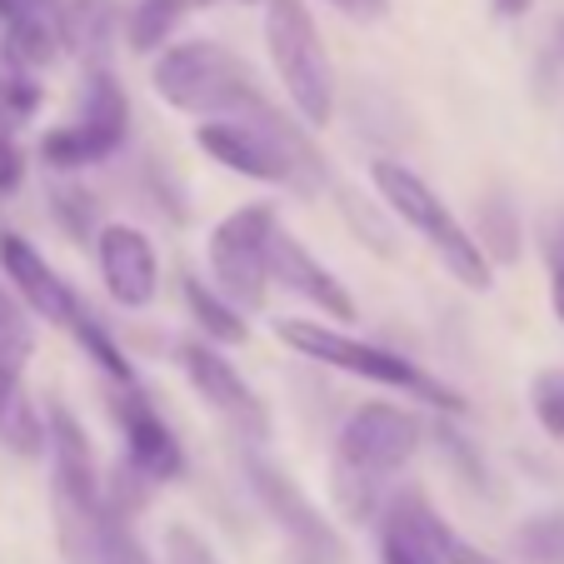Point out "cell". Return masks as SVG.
Listing matches in <instances>:
<instances>
[{
  "mask_svg": "<svg viewBox=\"0 0 564 564\" xmlns=\"http://www.w3.org/2000/svg\"><path fill=\"white\" fill-rule=\"evenodd\" d=\"M41 100H45L41 80L31 70H11L6 65V75H0V120H31L41 110Z\"/></svg>",
  "mask_w": 564,
  "mask_h": 564,
  "instance_id": "27",
  "label": "cell"
},
{
  "mask_svg": "<svg viewBox=\"0 0 564 564\" xmlns=\"http://www.w3.org/2000/svg\"><path fill=\"white\" fill-rule=\"evenodd\" d=\"M130 135V100L110 65L86 70V110L70 126H55L41 140V160L51 171H86V165H106Z\"/></svg>",
  "mask_w": 564,
  "mask_h": 564,
  "instance_id": "7",
  "label": "cell"
},
{
  "mask_svg": "<svg viewBox=\"0 0 564 564\" xmlns=\"http://www.w3.org/2000/svg\"><path fill=\"white\" fill-rule=\"evenodd\" d=\"M280 230L270 205H240L210 230V280L240 315L260 310L270 295V235Z\"/></svg>",
  "mask_w": 564,
  "mask_h": 564,
  "instance_id": "6",
  "label": "cell"
},
{
  "mask_svg": "<svg viewBox=\"0 0 564 564\" xmlns=\"http://www.w3.org/2000/svg\"><path fill=\"white\" fill-rule=\"evenodd\" d=\"M21 375H6V370H0V425H6V415H11V410H15V400H21Z\"/></svg>",
  "mask_w": 564,
  "mask_h": 564,
  "instance_id": "35",
  "label": "cell"
},
{
  "mask_svg": "<svg viewBox=\"0 0 564 564\" xmlns=\"http://www.w3.org/2000/svg\"><path fill=\"white\" fill-rule=\"evenodd\" d=\"M181 290H185V310H191V319L200 325V340H210V345H246L250 340L246 315H240L225 295H215V285H205L200 275H185Z\"/></svg>",
  "mask_w": 564,
  "mask_h": 564,
  "instance_id": "17",
  "label": "cell"
},
{
  "mask_svg": "<svg viewBox=\"0 0 564 564\" xmlns=\"http://www.w3.org/2000/svg\"><path fill=\"white\" fill-rule=\"evenodd\" d=\"M550 295H554V315L564 319V235L550 240Z\"/></svg>",
  "mask_w": 564,
  "mask_h": 564,
  "instance_id": "33",
  "label": "cell"
},
{
  "mask_svg": "<svg viewBox=\"0 0 564 564\" xmlns=\"http://www.w3.org/2000/svg\"><path fill=\"white\" fill-rule=\"evenodd\" d=\"M110 415L120 425V440H126V465L135 469L150 485H171V479L185 475V449L175 440V430L165 425V415L155 410L140 384H126V390L110 400Z\"/></svg>",
  "mask_w": 564,
  "mask_h": 564,
  "instance_id": "10",
  "label": "cell"
},
{
  "mask_svg": "<svg viewBox=\"0 0 564 564\" xmlns=\"http://www.w3.org/2000/svg\"><path fill=\"white\" fill-rule=\"evenodd\" d=\"M530 410L550 440H564V370H540L530 380Z\"/></svg>",
  "mask_w": 564,
  "mask_h": 564,
  "instance_id": "26",
  "label": "cell"
},
{
  "mask_svg": "<svg viewBox=\"0 0 564 564\" xmlns=\"http://www.w3.org/2000/svg\"><path fill=\"white\" fill-rule=\"evenodd\" d=\"M246 479H250V490H256L260 510H265L270 520L285 530V540L295 544L305 560L345 564V540L335 534V524L319 514V505L300 490L295 479H290V469H280L275 459H265V455H256V449H250V455H246Z\"/></svg>",
  "mask_w": 564,
  "mask_h": 564,
  "instance_id": "8",
  "label": "cell"
},
{
  "mask_svg": "<svg viewBox=\"0 0 564 564\" xmlns=\"http://www.w3.org/2000/svg\"><path fill=\"white\" fill-rule=\"evenodd\" d=\"M270 285H280L285 295L315 305L325 319H340V325H345V319H355L350 290H345L330 270L319 265V260L300 246V235H290V230L270 235Z\"/></svg>",
  "mask_w": 564,
  "mask_h": 564,
  "instance_id": "14",
  "label": "cell"
},
{
  "mask_svg": "<svg viewBox=\"0 0 564 564\" xmlns=\"http://www.w3.org/2000/svg\"><path fill=\"white\" fill-rule=\"evenodd\" d=\"M330 191H335V205H340V215H345V220H350V230L370 240V250H375V256L394 260V230H390V225H384V215L375 210L370 200H360V195H355L350 185H335V181H330Z\"/></svg>",
  "mask_w": 564,
  "mask_h": 564,
  "instance_id": "23",
  "label": "cell"
},
{
  "mask_svg": "<svg viewBox=\"0 0 564 564\" xmlns=\"http://www.w3.org/2000/svg\"><path fill=\"white\" fill-rule=\"evenodd\" d=\"M265 51L300 126H330L335 65L305 0H265Z\"/></svg>",
  "mask_w": 564,
  "mask_h": 564,
  "instance_id": "5",
  "label": "cell"
},
{
  "mask_svg": "<svg viewBox=\"0 0 564 564\" xmlns=\"http://www.w3.org/2000/svg\"><path fill=\"white\" fill-rule=\"evenodd\" d=\"M340 15H350V21L370 25V21H384V11H390V0H330Z\"/></svg>",
  "mask_w": 564,
  "mask_h": 564,
  "instance_id": "34",
  "label": "cell"
},
{
  "mask_svg": "<svg viewBox=\"0 0 564 564\" xmlns=\"http://www.w3.org/2000/svg\"><path fill=\"white\" fill-rule=\"evenodd\" d=\"M150 86L165 106L185 110L195 120H235L250 106V96H260L250 65L235 51H225L220 41H181L165 45L155 55Z\"/></svg>",
  "mask_w": 564,
  "mask_h": 564,
  "instance_id": "3",
  "label": "cell"
},
{
  "mask_svg": "<svg viewBox=\"0 0 564 564\" xmlns=\"http://www.w3.org/2000/svg\"><path fill=\"white\" fill-rule=\"evenodd\" d=\"M65 51V11L61 15H41V21H15L6 25V41H0V55L11 70H45L55 65Z\"/></svg>",
  "mask_w": 564,
  "mask_h": 564,
  "instance_id": "15",
  "label": "cell"
},
{
  "mask_svg": "<svg viewBox=\"0 0 564 564\" xmlns=\"http://www.w3.org/2000/svg\"><path fill=\"white\" fill-rule=\"evenodd\" d=\"M475 246L485 250V260H500V265H514L524 250V230H520V215H514L510 200L490 195V200H479V235Z\"/></svg>",
  "mask_w": 564,
  "mask_h": 564,
  "instance_id": "20",
  "label": "cell"
},
{
  "mask_svg": "<svg viewBox=\"0 0 564 564\" xmlns=\"http://www.w3.org/2000/svg\"><path fill=\"white\" fill-rule=\"evenodd\" d=\"M449 564H505V560H495V554H485V550H475V544L455 540V544H449Z\"/></svg>",
  "mask_w": 564,
  "mask_h": 564,
  "instance_id": "36",
  "label": "cell"
},
{
  "mask_svg": "<svg viewBox=\"0 0 564 564\" xmlns=\"http://www.w3.org/2000/svg\"><path fill=\"white\" fill-rule=\"evenodd\" d=\"M514 544H520V554L530 564H564V510L524 520Z\"/></svg>",
  "mask_w": 564,
  "mask_h": 564,
  "instance_id": "24",
  "label": "cell"
},
{
  "mask_svg": "<svg viewBox=\"0 0 564 564\" xmlns=\"http://www.w3.org/2000/svg\"><path fill=\"white\" fill-rule=\"evenodd\" d=\"M61 0H0V25L15 21H41V15H61Z\"/></svg>",
  "mask_w": 564,
  "mask_h": 564,
  "instance_id": "32",
  "label": "cell"
},
{
  "mask_svg": "<svg viewBox=\"0 0 564 564\" xmlns=\"http://www.w3.org/2000/svg\"><path fill=\"white\" fill-rule=\"evenodd\" d=\"M490 11L505 15V21H520V15L534 11V0H490Z\"/></svg>",
  "mask_w": 564,
  "mask_h": 564,
  "instance_id": "37",
  "label": "cell"
},
{
  "mask_svg": "<svg viewBox=\"0 0 564 564\" xmlns=\"http://www.w3.org/2000/svg\"><path fill=\"white\" fill-rule=\"evenodd\" d=\"M175 365H181V375L191 380V390L200 394L205 405H210L220 420H230L250 445L270 440V415H265V405H260V394L246 384V375L225 360L220 345L200 340V335L175 340Z\"/></svg>",
  "mask_w": 564,
  "mask_h": 564,
  "instance_id": "9",
  "label": "cell"
},
{
  "mask_svg": "<svg viewBox=\"0 0 564 564\" xmlns=\"http://www.w3.org/2000/svg\"><path fill=\"white\" fill-rule=\"evenodd\" d=\"M0 445L15 449V455H25V459L45 455V415L35 410L31 394H21V400H15V410L6 415V425H0Z\"/></svg>",
  "mask_w": 564,
  "mask_h": 564,
  "instance_id": "25",
  "label": "cell"
},
{
  "mask_svg": "<svg viewBox=\"0 0 564 564\" xmlns=\"http://www.w3.org/2000/svg\"><path fill=\"white\" fill-rule=\"evenodd\" d=\"M100 564H155V560L140 550V540H135V530H130V524H116V534H110L106 560H100Z\"/></svg>",
  "mask_w": 564,
  "mask_h": 564,
  "instance_id": "31",
  "label": "cell"
},
{
  "mask_svg": "<svg viewBox=\"0 0 564 564\" xmlns=\"http://www.w3.org/2000/svg\"><path fill=\"white\" fill-rule=\"evenodd\" d=\"M435 435H440V449L449 455V465L465 475L469 490H485V485H490V469H485V459L475 455V445H469V440L459 435L455 425H435Z\"/></svg>",
  "mask_w": 564,
  "mask_h": 564,
  "instance_id": "28",
  "label": "cell"
},
{
  "mask_svg": "<svg viewBox=\"0 0 564 564\" xmlns=\"http://www.w3.org/2000/svg\"><path fill=\"white\" fill-rule=\"evenodd\" d=\"M370 181H375V191H380L384 210H390L394 220H405L410 230L445 260V270L459 280V285L465 290H490L495 285V270H490V260H485V250L475 246V235L459 225V215L449 210V205L440 200L415 171H410L405 160H375Z\"/></svg>",
  "mask_w": 564,
  "mask_h": 564,
  "instance_id": "4",
  "label": "cell"
},
{
  "mask_svg": "<svg viewBox=\"0 0 564 564\" xmlns=\"http://www.w3.org/2000/svg\"><path fill=\"white\" fill-rule=\"evenodd\" d=\"M420 435H425L420 420L384 400H370L345 415L330 449V495L345 520H380L384 500L394 495V475H405V465L415 459Z\"/></svg>",
  "mask_w": 564,
  "mask_h": 564,
  "instance_id": "1",
  "label": "cell"
},
{
  "mask_svg": "<svg viewBox=\"0 0 564 564\" xmlns=\"http://www.w3.org/2000/svg\"><path fill=\"white\" fill-rule=\"evenodd\" d=\"M554 41H560V55H564V21H560V35H554Z\"/></svg>",
  "mask_w": 564,
  "mask_h": 564,
  "instance_id": "38",
  "label": "cell"
},
{
  "mask_svg": "<svg viewBox=\"0 0 564 564\" xmlns=\"http://www.w3.org/2000/svg\"><path fill=\"white\" fill-rule=\"evenodd\" d=\"M110 41H116V0H75V6H65V45L86 55V70L106 65Z\"/></svg>",
  "mask_w": 564,
  "mask_h": 564,
  "instance_id": "18",
  "label": "cell"
},
{
  "mask_svg": "<svg viewBox=\"0 0 564 564\" xmlns=\"http://www.w3.org/2000/svg\"><path fill=\"white\" fill-rule=\"evenodd\" d=\"M51 215L55 225H61L70 240H96L100 235V205L90 191H80V185H55L51 191Z\"/></svg>",
  "mask_w": 564,
  "mask_h": 564,
  "instance_id": "22",
  "label": "cell"
},
{
  "mask_svg": "<svg viewBox=\"0 0 564 564\" xmlns=\"http://www.w3.org/2000/svg\"><path fill=\"white\" fill-rule=\"evenodd\" d=\"M70 335L80 340V350H86V360H96L100 370L110 375V380L126 390V384H135V365L126 360V350H120V340L106 330V319L96 315L90 305H80V315L70 319Z\"/></svg>",
  "mask_w": 564,
  "mask_h": 564,
  "instance_id": "19",
  "label": "cell"
},
{
  "mask_svg": "<svg viewBox=\"0 0 564 564\" xmlns=\"http://www.w3.org/2000/svg\"><path fill=\"white\" fill-rule=\"evenodd\" d=\"M21 181H25V155H21V145L11 140L6 120H0V195L21 191Z\"/></svg>",
  "mask_w": 564,
  "mask_h": 564,
  "instance_id": "30",
  "label": "cell"
},
{
  "mask_svg": "<svg viewBox=\"0 0 564 564\" xmlns=\"http://www.w3.org/2000/svg\"><path fill=\"white\" fill-rule=\"evenodd\" d=\"M165 564H220V560L205 544V534H195L191 524H171L165 530Z\"/></svg>",
  "mask_w": 564,
  "mask_h": 564,
  "instance_id": "29",
  "label": "cell"
},
{
  "mask_svg": "<svg viewBox=\"0 0 564 564\" xmlns=\"http://www.w3.org/2000/svg\"><path fill=\"white\" fill-rule=\"evenodd\" d=\"M96 246V265L106 280L110 300L120 310H150L160 295V260L155 246L140 225H100V235L90 240Z\"/></svg>",
  "mask_w": 564,
  "mask_h": 564,
  "instance_id": "12",
  "label": "cell"
},
{
  "mask_svg": "<svg viewBox=\"0 0 564 564\" xmlns=\"http://www.w3.org/2000/svg\"><path fill=\"white\" fill-rule=\"evenodd\" d=\"M200 6H215V0H135L126 15L130 51H140V55L165 51V41H171V35L185 25V15H195Z\"/></svg>",
  "mask_w": 564,
  "mask_h": 564,
  "instance_id": "16",
  "label": "cell"
},
{
  "mask_svg": "<svg viewBox=\"0 0 564 564\" xmlns=\"http://www.w3.org/2000/svg\"><path fill=\"white\" fill-rule=\"evenodd\" d=\"M449 524L420 490H394L380 510V560L384 564H449Z\"/></svg>",
  "mask_w": 564,
  "mask_h": 564,
  "instance_id": "13",
  "label": "cell"
},
{
  "mask_svg": "<svg viewBox=\"0 0 564 564\" xmlns=\"http://www.w3.org/2000/svg\"><path fill=\"white\" fill-rule=\"evenodd\" d=\"M0 270H6V280H11V295L21 300L35 319L70 330V319L80 315L86 300L70 290V280L55 275V265L31 246V240H25V235L0 230Z\"/></svg>",
  "mask_w": 564,
  "mask_h": 564,
  "instance_id": "11",
  "label": "cell"
},
{
  "mask_svg": "<svg viewBox=\"0 0 564 564\" xmlns=\"http://www.w3.org/2000/svg\"><path fill=\"white\" fill-rule=\"evenodd\" d=\"M35 355V325L31 310L0 285V370L6 375H25V360Z\"/></svg>",
  "mask_w": 564,
  "mask_h": 564,
  "instance_id": "21",
  "label": "cell"
},
{
  "mask_svg": "<svg viewBox=\"0 0 564 564\" xmlns=\"http://www.w3.org/2000/svg\"><path fill=\"white\" fill-rule=\"evenodd\" d=\"M275 340L290 345L295 355L315 365H330V370H345L355 380H370V384H384V390H400V394H415V400H430L435 410H449V415H465V400L459 390L449 384L430 380L415 360L405 355L384 350V345H370V340H355L350 330H335L325 319H275Z\"/></svg>",
  "mask_w": 564,
  "mask_h": 564,
  "instance_id": "2",
  "label": "cell"
}]
</instances>
